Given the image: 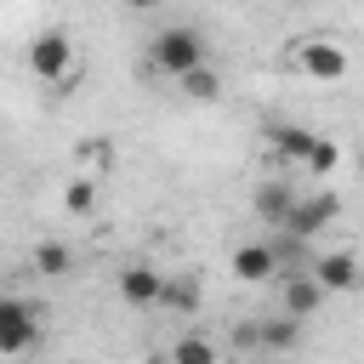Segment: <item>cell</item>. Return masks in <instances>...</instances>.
I'll use <instances>...</instances> for the list:
<instances>
[{
	"mask_svg": "<svg viewBox=\"0 0 364 364\" xmlns=\"http://www.w3.org/2000/svg\"><path fill=\"white\" fill-rule=\"evenodd\" d=\"M159 290H165V273H159L154 262H131V267H119V296H125L131 307H154Z\"/></svg>",
	"mask_w": 364,
	"mask_h": 364,
	"instance_id": "8",
	"label": "cell"
},
{
	"mask_svg": "<svg viewBox=\"0 0 364 364\" xmlns=\"http://www.w3.org/2000/svg\"><path fill=\"white\" fill-rule=\"evenodd\" d=\"M336 210H341L336 193H307V199H296V210H290V222H284L279 233H290V239L307 245V239H318V233L336 222Z\"/></svg>",
	"mask_w": 364,
	"mask_h": 364,
	"instance_id": "4",
	"label": "cell"
},
{
	"mask_svg": "<svg viewBox=\"0 0 364 364\" xmlns=\"http://www.w3.org/2000/svg\"><path fill=\"white\" fill-rule=\"evenodd\" d=\"M228 273H233V279H245V284H267V279L279 273V262H273L267 239H250V245H239V250H233Z\"/></svg>",
	"mask_w": 364,
	"mask_h": 364,
	"instance_id": "10",
	"label": "cell"
},
{
	"mask_svg": "<svg viewBox=\"0 0 364 364\" xmlns=\"http://www.w3.org/2000/svg\"><path fill=\"white\" fill-rule=\"evenodd\" d=\"M34 267H40L46 279H57V273H68V267H74V256H68V245H57V239H51V245H40V250H34Z\"/></svg>",
	"mask_w": 364,
	"mask_h": 364,
	"instance_id": "16",
	"label": "cell"
},
{
	"mask_svg": "<svg viewBox=\"0 0 364 364\" xmlns=\"http://www.w3.org/2000/svg\"><path fill=\"white\" fill-rule=\"evenodd\" d=\"M63 205H68L74 216H85V210H97V176H74V182L63 188Z\"/></svg>",
	"mask_w": 364,
	"mask_h": 364,
	"instance_id": "15",
	"label": "cell"
},
{
	"mask_svg": "<svg viewBox=\"0 0 364 364\" xmlns=\"http://www.w3.org/2000/svg\"><path fill=\"white\" fill-rule=\"evenodd\" d=\"M176 85H182V97H193V102H210V97L222 91V80H216V68H210V63H199V68H188V74H182Z\"/></svg>",
	"mask_w": 364,
	"mask_h": 364,
	"instance_id": "14",
	"label": "cell"
},
{
	"mask_svg": "<svg viewBox=\"0 0 364 364\" xmlns=\"http://www.w3.org/2000/svg\"><path fill=\"white\" fill-rule=\"evenodd\" d=\"M148 51H154V68H159V74L182 80L188 68L205 63V34H199L193 23H171V28H159V34L148 40Z\"/></svg>",
	"mask_w": 364,
	"mask_h": 364,
	"instance_id": "1",
	"label": "cell"
},
{
	"mask_svg": "<svg viewBox=\"0 0 364 364\" xmlns=\"http://www.w3.org/2000/svg\"><path fill=\"white\" fill-rule=\"evenodd\" d=\"M307 273H313V284L330 296V290H353L358 284V262L347 256V250H324V256H313L307 262Z\"/></svg>",
	"mask_w": 364,
	"mask_h": 364,
	"instance_id": "7",
	"label": "cell"
},
{
	"mask_svg": "<svg viewBox=\"0 0 364 364\" xmlns=\"http://www.w3.org/2000/svg\"><path fill=\"white\" fill-rule=\"evenodd\" d=\"M296 199H301V193H296V188H290L284 176H267V182L256 188V216H262V222H267V228L279 233V228L290 222V210H296Z\"/></svg>",
	"mask_w": 364,
	"mask_h": 364,
	"instance_id": "6",
	"label": "cell"
},
{
	"mask_svg": "<svg viewBox=\"0 0 364 364\" xmlns=\"http://www.w3.org/2000/svg\"><path fill=\"white\" fill-rule=\"evenodd\" d=\"M296 63H301V74H313V80H341V74H347V51L330 46V40H301V46H296Z\"/></svg>",
	"mask_w": 364,
	"mask_h": 364,
	"instance_id": "5",
	"label": "cell"
},
{
	"mask_svg": "<svg viewBox=\"0 0 364 364\" xmlns=\"http://www.w3.org/2000/svg\"><path fill=\"white\" fill-rule=\"evenodd\" d=\"M28 68L46 80V85H74V68H80V57H74V40L63 34V28H46V34H34V46H28Z\"/></svg>",
	"mask_w": 364,
	"mask_h": 364,
	"instance_id": "2",
	"label": "cell"
},
{
	"mask_svg": "<svg viewBox=\"0 0 364 364\" xmlns=\"http://www.w3.org/2000/svg\"><path fill=\"white\" fill-rule=\"evenodd\" d=\"M336 159H341V154H336V142H330V136H318V142H313V154H307V165H301V171H307V176H318V182H324V176H330V171H336Z\"/></svg>",
	"mask_w": 364,
	"mask_h": 364,
	"instance_id": "17",
	"label": "cell"
},
{
	"mask_svg": "<svg viewBox=\"0 0 364 364\" xmlns=\"http://www.w3.org/2000/svg\"><path fill=\"white\" fill-rule=\"evenodd\" d=\"M296 341H301V324H296V318H284V313L256 324V347H267V353H290Z\"/></svg>",
	"mask_w": 364,
	"mask_h": 364,
	"instance_id": "12",
	"label": "cell"
},
{
	"mask_svg": "<svg viewBox=\"0 0 364 364\" xmlns=\"http://www.w3.org/2000/svg\"><path fill=\"white\" fill-rule=\"evenodd\" d=\"M267 142H273V154L279 159H296V165H307V154H313V131H301V125H273L267 131Z\"/></svg>",
	"mask_w": 364,
	"mask_h": 364,
	"instance_id": "11",
	"label": "cell"
},
{
	"mask_svg": "<svg viewBox=\"0 0 364 364\" xmlns=\"http://www.w3.org/2000/svg\"><path fill=\"white\" fill-rule=\"evenodd\" d=\"M159 301H171V307H182V313H188V307L199 301V284H193V279H165Z\"/></svg>",
	"mask_w": 364,
	"mask_h": 364,
	"instance_id": "18",
	"label": "cell"
},
{
	"mask_svg": "<svg viewBox=\"0 0 364 364\" xmlns=\"http://www.w3.org/2000/svg\"><path fill=\"white\" fill-rule=\"evenodd\" d=\"M171 364H222V353H216V341H205V336H176V347H171Z\"/></svg>",
	"mask_w": 364,
	"mask_h": 364,
	"instance_id": "13",
	"label": "cell"
},
{
	"mask_svg": "<svg viewBox=\"0 0 364 364\" xmlns=\"http://www.w3.org/2000/svg\"><path fill=\"white\" fill-rule=\"evenodd\" d=\"M279 301H284V318H313L318 307H324V290L313 284V273H284V284H279Z\"/></svg>",
	"mask_w": 364,
	"mask_h": 364,
	"instance_id": "9",
	"label": "cell"
},
{
	"mask_svg": "<svg viewBox=\"0 0 364 364\" xmlns=\"http://www.w3.org/2000/svg\"><path fill=\"white\" fill-rule=\"evenodd\" d=\"M358 171H364V154H358Z\"/></svg>",
	"mask_w": 364,
	"mask_h": 364,
	"instance_id": "19",
	"label": "cell"
},
{
	"mask_svg": "<svg viewBox=\"0 0 364 364\" xmlns=\"http://www.w3.org/2000/svg\"><path fill=\"white\" fill-rule=\"evenodd\" d=\"M34 341H40V313L28 301L6 296L0 301V353H28Z\"/></svg>",
	"mask_w": 364,
	"mask_h": 364,
	"instance_id": "3",
	"label": "cell"
}]
</instances>
